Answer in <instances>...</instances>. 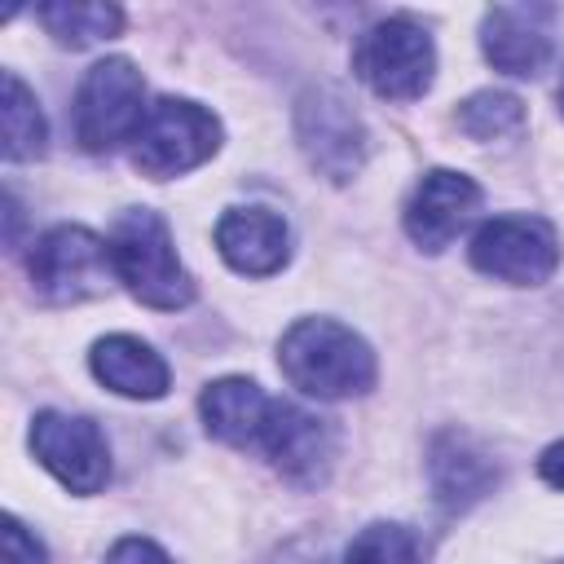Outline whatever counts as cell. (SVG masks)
Segmentation results:
<instances>
[{"label":"cell","instance_id":"10","mask_svg":"<svg viewBox=\"0 0 564 564\" xmlns=\"http://www.w3.org/2000/svg\"><path fill=\"white\" fill-rule=\"evenodd\" d=\"M260 449L291 485L317 489V485H326V476L335 467V427H330V419H322L295 401H273L264 432H260Z\"/></svg>","mask_w":564,"mask_h":564},{"label":"cell","instance_id":"12","mask_svg":"<svg viewBox=\"0 0 564 564\" xmlns=\"http://www.w3.org/2000/svg\"><path fill=\"white\" fill-rule=\"evenodd\" d=\"M427 476H432L436 502H441L449 516H458V511H471L476 502H485V498L494 494V485H498L502 471H498L494 454H489L476 436H467V432H458V427H445V432L432 436Z\"/></svg>","mask_w":564,"mask_h":564},{"label":"cell","instance_id":"6","mask_svg":"<svg viewBox=\"0 0 564 564\" xmlns=\"http://www.w3.org/2000/svg\"><path fill=\"white\" fill-rule=\"evenodd\" d=\"M295 137L326 181H352L366 163V123L339 84H313L295 101Z\"/></svg>","mask_w":564,"mask_h":564},{"label":"cell","instance_id":"21","mask_svg":"<svg viewBox=\"0 0 564 564\" xmlns=\"http://www.w3.org/2000/svg\"><path fill=\"white\" fill-rule=\"evenodd\" d=\"M4 564H48L44 542L18 516H4Z\"/></svg>","mask_w":564,"mask_h":564},{"label":"cell","instance_id":"17","mask_svg":"<svg viewBox=\"0 0 564 564\" xmlns=\"http://www.w3.org/2000/svg\"><path fill=\"white\" fill-rule=\"evenodd\" d=\"M0 84H4V97H0V132H4L0 150H4V159L9 163L40 159L44 141H48V123H44V110H40L35 93L13 70H4Z\"/></svg>","mask_w":564,"mask_h":564},{"label":"cell","instance_id":"4","mask_svg":"<svg viewBox=\"0 0 564 564\" xmlns=\"http://www.w3.org/2000/svg\"><path fill=\"white\" fill-rule=\"evenodd\" d=\"M216 150H220V119L189 97H159L154 106H145V119L132 137V163L154 181L181 176L207 163Z\"/></svg>","mask_w":564,"mask_h":564},{"label":"cell","instance_id":"23","mask_svg":"<svg viewBox=\"0 0 564 564\" xmlns=\"http://www.w3.org/2000/svg\"><path fill=\"white\" fill-rule=\"evenodd\" d=\"M538 476L551 485V489H564V441L546 445L542 458H538Z\"/></svg>","mask_w":564,"mask_h":564},{"label":"cell","instance_id":"9","mask_svg":"<svg viewBox=\"0 0 564 564\" xmlns=\"http://www.w3.org/2000/svg\"><path fill=\"white\" fill-rule=\"evenodd\" d=\"M31 449L44 471H53L70 494H97L110 480V449L93 419L40 410L31 419Z\"/></svg>","mask_w":564,"mask_h":564},{"label":"cell","instance_id":"24","mask_svg":"<svg viewBox=\"0 0 564 564\" xmlns=\"http://www.w3.org/2000/svg\"><path fill=\"white\" fill-rule=\"evenodd\" d=\"M269 564H322V551L313 555V551H304V546H286L282 555H273Z\"/></svg>","mask_w":564,"mask_h":564},{"label":"cell","instance_id":"7","mask_svg":"<svg viewBox=\"0 0 564 564\" xmlns=\"http://www.w3.org/2000/svg\"><path fill=\"white\" fill-rule=\"evenodd\" d=\"M145 79L128 57H106L97 62L79 93H75V137L84 150L101 154L119 141H132L141 119H145Z\"/></svg>","mask_w":564,"mask_h":564},{"label":"cell","instance_id":"1","mask_svg":"<svg viewBox=\"0 0 564 564\" xmlns=\"http://www.w3.org/2000/svg\"><path fill=\"white\" fill-rule=\"evenodd\" d=\"M282 375L317 401H344L375 388L370 344L335 317H300L278 344Z\"/></svg>","mask_w":564,"mask_h":564},{"label":"cell","instance_id":"22","mask_svg":"<svg viewBox=\"0 0 564 564\" xmlns=\"http://www.w3.org/2000/svg\"><path fill=\"white\" fill-rule=\"evenodd\" d=\"M106 564H172L163 546H154L150 538H119L106 555Z\"/></svg>","mask_w":564,"mask_h":564},{"label":"cell","instance_id":"5","mask_svg":"<svg viewBox=\"0 0 564 564\" xmlns=\"http://www.w3.org/2000/svg\"><path fill=\"white\" fill-rule=\"evenodd\" d=\"M26 273L35 282V295L48 304H79L110 286V242H101L84 225H57L44 238L31 242Z\"/></svg>","mask_w":564,"mask_h":564},{"label":"cell","instance_id":"14","mask_svg":"<svg viewBox=\"0 0 564 564\" xmlns=\"http://www.w3.org/2000/svg\"><path fill=\"white\" fill-rule=\"evenodd\" d=\"M216 251L225 256L229 269L269 278L291 256V229L269 207H229L216 220Z\"/></svg>","mask_w":564,"mask_h":564},{"label":"cell","instance_id":"16","mask_svg":"<svg viewBox=\"0 0 564 564\" xmlns=\"http://www.w3.org/2000/svg\"><path fill=\"white\" fill-rule=\"evenodd\" d=\"M269 405H273V397H264V388L242 375H225V379L207 383L198 397L207 432L225 445H260Z\"/></svg>","mask_w":564,"mask_h":564},{"label":"cell","instance_id":"19","mask_svg":"<svg viewBox=\"0 0 564 564\" xmlns=\"http://www.w3.org/2000/svg\"><path fill=\"white\" fill-rule=\"evenodd\" d=\"M524 123V101L502 88H480L467 101H458V128L471 141H498Z\"/></svg>","mask_w":564,"mask_h":564},{"label":"cell","instance_id":"3","mask_svg":"<svg viewBox=\"0 0 564 564\" xmlns=\"http://www.w3.org/2000/svg\"><path fill=\"white\" fill-rule=\"evenodd\" d=\"M432 70H436L432 35H427V26H419L405 13L379 18L375 26L361 31V40L352 48V75L388 101L423 97L432 84Z\"/></svg>","mask_w":564,"mask_h":564},{"label":"cell","instance_id":"2","mask_svg":"<svg viewBox=\"0 0 564 564\" xmlns=\"http://www.w3.org/2000/svg\"><path fill=\"white\" fill-rule=\"evenodd\" d=\"M110 264H115V278L132 291V300H141L150 308L176 313L194 300V278L185 273V264L172 247V229L150 207H132L115 220Z\"/></svg>","mask_w":564,"mask_h":564},{"label":"cell","instance_id":"25","mask_svg":"<svg viewBox=\"0 0 564 564\" xmlns=\"http://www.w3.org/2000/svg\"><path fill=\"white\" fill-rule=\"evenodd\" d=\"M555 101H560V115H564V79H560V88H555Z\"/></svg>","mask_w":564,"mask_h":564},{"label":"cell","instance_id":"26","mask_svg":"<svg viewBox=\"0 0 564 564\" xmlns=\"http://www.w3.org/2000/svg\"><path fill=\"white\" fill-rule=\"evenodd\" d=\"M560 564H564V560H560Z\"/></svg>","mask_w":564,"mask_h":564},{"label":"cell","instance_id":"15","mask_svg":"<svg viewBox=\"0 0 564 564\" xmlns=\"http://www.w3.org/2000/svg\"><path fill=\"white\" fill-rule=\"evenodd\" d=\"M88 366L119 397L159 401L167 392V361L145 339H137V335H106V339H97L93 352H88Z\"/></svg>","mask_w":564,"mask_h":564},{"label":"cell","instance_id":"13","mask_svg":"<svg viewBox=\"0 0 564 564\" xmlns=\"http://www.w3.org/2000/svg\"><path fill=\"white\" fill-rule=\"evenodd\" d=\"M551 9L529 4H498L480 22V48L494 62V70L529 79L551 62Z\"/></svg>","mask_w":564,"mask_h":564},{"label":"cell","instance_id":"8","mask_svg":"<svg viewBox=\"0 0 564 564\" xmlns=\"http://www.w3.org/2000/svg\"><path fill=\"white\" fill-rule=\"evenodd\" d=\"M471 264L511 286H542L560 264V238L542 216H494L471 234Z\"/></svg>","mask_w":564,"mask_h":564},{"label":"cell","instance_id":"18","mask_svg":"<svg viewBox=\"0 0 564 564\" xmlns=\"http://www.w3.org/2000/svg\"><path fill=\"white\" fill-rule=\"evenodd\" d=\"M40 22L44 31L57 40V44H70V48H88L97 40H110L119 35L123 26V13L115 4H40Z\"/></svg>","mask_w":564,"mask_h":564},{"label":"cell","instance_id":"20","mask_svg":"<svg viewBox=\"0 0 564 564\" xmlns=\"http://www.w3.org/2000/svg\"><path fill=\"white\" fill-rule=\"evenodd\" d=\"M344 564H419V538L405 524L375 520L348 542Z\"/></svg>","mask_w":564,"mask_h":564},{"label":"cell","instance_id":"11","mask_svg":"<svg viewBox=\"0 0 564 564\" xmlns=\"http://www.w3.org/2000/svg\"><path fill=\"white\" fill-rule=\"evenodd\" d=\"M476 207H480V185L471 176H463L454 167H432V172H423V181L414 185V194L405 203V234L414 238V247L441 251L471 220Z\"/></svg>","mask_w":564,"mask_h":564}]
</instances>
